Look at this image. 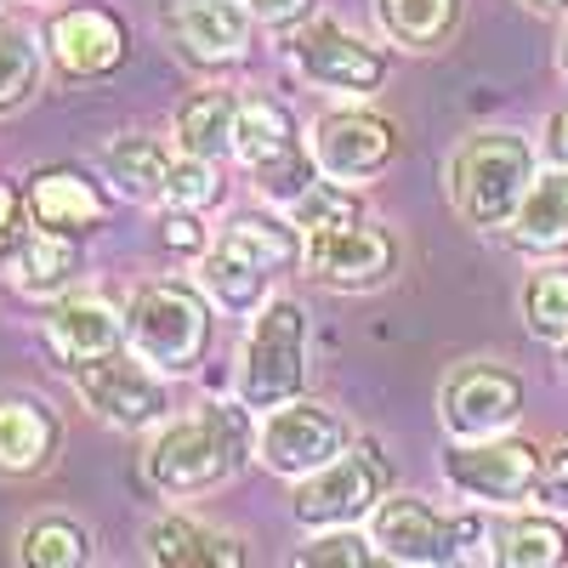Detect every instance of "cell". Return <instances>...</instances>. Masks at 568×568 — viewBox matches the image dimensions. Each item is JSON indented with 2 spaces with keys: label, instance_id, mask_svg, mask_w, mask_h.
I'll return each mask as SVG.
<instances>
[{
  "label": "cell",
  "instance_id": "83f0119b",
  "mask_svg": "<svg viewBox=\"0 0 568 568\" xmlns=\"http://www.w3.org/2000/svg\"><path fill=\"white\" fill-rule=\"evenodd\" d=\"M40 58L45 45L34 40V29L23 18H0V114L23 109L40 91Z\"/></svg>",
  "mask_w": 568,
  "mask_h": 568
},
{
  "label": "cell",
  "instance_id": "8d00e7d4",
  "mask_svg": "<svg viewBox=\"0 0 568 568\" xmlns=\"http://www.w3.org/2000/svg\"><path fill=\"white\" fill-rule=\"evenodd\" d=\"M535 500H540L546 511H568V444L546 449V460H540V484H535Z\"/></svg>",
  "mask_w": 568,
  "mask_h": 568
},
{
  "label": "cell",
  "instance_id": "cb8c5ba5",
  "mask_svg": "<svg viewBox=\"0 0 568 568\" xmlns=\"http://www.w3.org/2000/svg\"><path fill=\"white\" fill-rule=\"evenodd\" d=\"M171 165H176V154L165 149L160 136H142V131L114 136L109 149H103V171H109V182L120 187L125 200H142V205H160V200H165V176H171Z\"/></svg>",
  "mask_w": 568,
  "mask_h": 568
},
{
  "label": "cell",
  "instance_id": "44dd1931",
  "mask_svg": "<svg viewBox=\"0 0 568 568\" xmlns=\"http://www.w3.org/2000/svg\"><path fill=\"white\" fill-rule=\"evenodd\" d=\"M58 438H63V426L40 398L29 393L0 398V471H23L29 478V471H40L58 455Z\"/></svg>",
  "mask_w": 568,
  "mask_h": 568
},
{
  "label": "cell",
  "instance_id": "9c48e42d",
  "mask_svg": "<svg viewBox=\"0 0 568 568\" xmlns=\"http://www.w3.org/2000/svg\"><path fill=\"white\" fill-rule=\"evenodd\" d=\"M74 393L85 398L91 415H103L120 433H142V426H160L171 415V393L154 375L149 358H125V353H103L91 364H74L69 369Z\"/></svg>",
  "mask_w": 568,
  "mask_h": 568
},
{
  "label": "cell",
  "instance_id": "7a4b0ae2",
  "mask_svg": "<svg viewBox=\"0 0 568 568\" xmlns=\"http://www.w3.org/2000/svg\"><path fill=\"white\" fill-rule=\"evenodd\" d=\"M535 176V142L524 131H471L449 160V200L471 227H511Z\"/></svg>",
  "mask_w": 568,
  "mask_h": 568
},
{
  "label": "cell",
  "instance_id": "3957f363",
  "mask_svg": "<svg viewBox=\"0 0 568 568\" xmlns=\"http://www.w3.org/2000/svg\"><path fill=\"white\" fill-rule=\"evenodd\" d=\"M125 329H131V353L149 358L160 375H187L205 347H211V302L194 284H142L125 307Z\"/></svg>",
  "mask_w": 568,
  "mask_h": 568
},
{
  "label": "cell",
  "instance_id": "d6986e66",
  "mask_svg": "<svg viewBox=\"0 0 568 568\" xmlns=\"http://www.w3.org/2000/svg\"><path fill=\"white\" fill-rule=\"evenodd\" d=\"M142 551H149V562H165V568H205V562L240 568V562H251V551L233 540V535L205 529L200 517H187V511L154 517V524L142 529Z\"/></svg>",
  "mask_w": 568,
  "mask_h": 568
},
{
  "label": "cell",
  "instance_id": "5b68a950",
  "mask_svg": "<svg viewBox=\"0 0 568 568\" xmlns=\"http://www.w3.org/2000/svg\"><path fill=\"white\" fill-rule=\"evenodd\" d=\"M233 154L240 165L256 176V187L291 211L307 187L318 182V160H313V142H302L296 114L273 103V98H245L240 103V125H233Z\"/></svg>",
  "mask_w": 568,
  "mask_h": 568
},
{
  "label": "cell",
  "instance_id": "e0dca14e",
  "mask_svg": "<svg viewBox=\"0 0 568 568\" xmlns=\"http://www.w3.org/2000/svg\"><path fill=\"white\" fill-rule=\"evenodd\" d=\"M109 187L91 182L85 171L74 165H40L29 176V211H34V227L45 233H69V240H85L109 222Z\"/></svg>",
  "mask_w": 568,
  "mask_h": 568
},
{
  "label": "cell",
  "instance_id": "4dcf8cb0",
  "mask_svg": "<svg viewBox=\"0 0 568 568\" xmlns=\"http://www.w3.org/2000/svg\"><path fill=\"white\" fill-rule=\"evenodd\" d=\"M524 324L540 342H568V267H540L524 284Z\"/></svg>",
  "mask_w": 568,
  "mask_h": 568
},
{
  "label": "cell",
  "instance_id": "9a60e30c",
  "mask_svg": "<svg viewBox=\"0 0 568 568\" xmlns=\"http://www.w3.org/2000/svg\"><path fill=\"white\" fill-rule=\"evenodd\" d=\"M307 240V267L313 278L324 284H342V291H369V284H387L393 267H398V245L387 227L375 222H347V227H318V233H302Z\"/></svg>",
  "mask_w": 568,
  "mask_h": 568
},
{
  "label": "cell",
  "instance_id": "2e32d148",
  "mask_svg": "<svg viewBox=\"0 0 568 568\" xmlns=\"http://www.w3.org/2000/svg\"><path fill=\"white\" fill-rule=\"evenodd\" d=\"M160 23L176 52L200 69L240 63L251 45V12L240 0H160Z\"/></svg>",
  "mask_w": 568,
  "mask_h": 568
},
{
  "label": "cell",
  "instance_id": "ac0fdd59",
  "mask_svg": "<svg viewBox=\"0 0 568 568\" xmlns=\"http://www.w3.org/2000/svg\"><path fill=\"white\" fill-rule=\"evenodd\" d=\"M131 342L125 329V313L103 296H58L52 313H45V347L58 353L63 369L74 364H91L103 353H120Z\"/></svg>",
  "mask_w": 568,
  "mask_h": 568
},
{
  "label": "cell",
  "instance_id": "ffe728a7",
  "mask_svg": "<svg viewBox=\"0 0 568 568\" xmlns=\"http://www.w3.org/2000/svg\"><path fill=\"white\" fill-rule=\"evenodd\" d=\"M80 240H69V233H45L34 227L29 240L7 256V278L18 296H40V302H58L69 296V284L80 278Z\"/></svg>",
  "mask_w": 568,
  "mask_h": 568
},
{
  "label": "cell",
  "instance_id": "7402d4cb",
  "mask_svg": "<svg viewBox=\"0 0 568 568\" xmlns=\"http://www.w3.org/2000/svg\"><path fill=\"white\" fill-rule=\"evenodd\" d=\"M511 245L529 256L568 251V165H551L546 176H535V187L511 216Z\"/></svg>",
  "mask_w": 568,
  "mask_h": 568
},
{
  "label": "cell",
  "instance_id": "74e56055",
  "mask_svg": "<svg viewBox=\"0 0 568 568\" xmlns=\"http://www.w3.org/2000/svg\"><path fill=\"white\" fill-rule=\"evenodd\" d=\"M240 7L262 23H291V18H307L313 0H240Z\"/></svg>",
  "mask_w": 568,
  "mask_h": 568
},
{
  "label": "cell",
  "instance_id": "7c38bea8",
  "mask_svg": "<svg viewBox=\"0 0 568 568\" xmlns=\"http://www.w3.org/2000/svg\"><path fill=\"white\" fill-rule=\"evenodd\" d=\"M369 540L387 562H404V568L460 562V511H438L420 495H387L369 511Z\"/></svg>",
  "mask_w": 568,
  "mask_h": 568
},
{
  "label": "cell",
  "instance_id": "4fadbf2b",
  "mask_svg": "<svg viewBox=\"0 0 568 568\" xmlns=\"http://www.w3.org/2000/svg\"><path fill=\"white\" fill-rule=\"evenodd\" d=\"M444 433L455 444L471 438H495L524 415V375H511L506 364H460L444 382Z\"/></svg>",
  "mask_w": 568,
  "mask_h": 568
},
{
  "label": "cell",
  "instance_id": "ab89813d",
  "mask_svg": "<svg viewBox=\"0 0 568 568\" xmlns=\"http://www.w3.org/2000/svg\"><path fill=\"white\" fill-rule=\"evenodd\" d=\"M524 7H535V12H568V0H524Z\"/></svg>",
  "mask_w": 568,
  "mask_h": 568
},
{
  "label": "cell",
  "instance_id": "d4e9b609",
  "mask_svg": "<svg viewBox=\"0 0 568 568\" xmlns=\"http://www.w3.org/2000/svg\"><path fill=\"white\" fill-rule=\"evenodd\" d=\"M233 125H240V103L227 98V91L205 85L194 98H182L176 114H171V136L182 154H200V160H216L233 149Z\"/></svg>",
  "mask_w": 568,
  "mask_h": 568
},
{
  "label": "cell",
  "instance_id": "60d3db41",
  "mask_svg": "<svg viewBox=\"0 0 568 568\" xmlns=\"http://www.w3.org/2000/svg\"><path fill=\"white\" fill-rule=\"evenodd\" d=\"M557 69H562V80H568V34H562V52H557Z\"/></svg>",
  "mask_w": 568,
  "mask_h": 568
},
{
  "label": "cell",
  "instance_id": "f1b7e54d",
  "mask_svg": "<svg viewBox=\"0 0 568 568\" xmlns=\"http://www.w3.org/2000/svg\"><path fill=\"white\" fill-rule=\"evenodd\" d=\"M267 278H273V273L251 267L245 256H233V251H222V245H211V251L200 256V291H205L216 307H227V313H251V307L262 302V291H267Z\"/></svg>",
  "mask_w": 568,
  "mask_h": 568
},
{
  "label": "cell",
  "instance_id": "e575fe53",
  "mask_svg": "<svg viewBox=\"0 0 568 568\" xmlns=\"http://www.w3.org/2000/svg\"><path fill=\"white\" fill-rule=\"evenodd\" d=\"M34 233V211H29V187H18L12 176H0V262H7L23 240Z\"/></svg>",
  "mask_w": 568,
  "mask_h": 568
},
{
  "label": "cell",
  "instance_id": "1f68e13d",
  "mask_svg": "<svg viewBox=\"0 0 568 568\" xmlns=\"http://www.w3.org/2000/svg\"><path fill=\"white\" fill-rule=\"evenodd\" d=\"M216 200H222L216 160L176 154V165H171V176H165V200H160V205H176V211H211Z\"/></svg>",
  "mask_w": 568,
  "mask_h": 568
},
{
  "label": "cell",
  "instance_id": "277c9868",
  "mask_svg": "<svg viewBox=\"0 0 568 568\" xmlns=\"http://www.w3.org/2000/svg\"><path fill=\"white\" fill-rule=\"evenodd\" d=\"M302 382H307V307L291 296H273L245 329L233 387H240L245 409H273L284 398H302Z\"/></svg>",
  "mask_w": 568,
  "mask_h": 568
},
{
  "label": "cell",
  "instance_id": "484cf974",
  "mask_svg": "<svg viewBox=\"0 0 568 568\" xmlns=\"http://www.w3.org/2000/svg\"><path fill=\"white\" fill-rule=\"evenodd\" d=\"M562 557H568V529L557 517L524 511V517H500L495 524L489 562H500V568H557Z\"/></svg>",
  "mask_w": 568,
  "mask_h": 568
},
{
  "label": "cell",
  "instance_id": "603a6c76",
  "mask_svg": "<svg viewBox=\"0 0 568 568\" xmlns=\"http://www.w3.org/2000/svg\"><path fill=\"white\" fill-rule=\"evenodd\" d=\"M216 245L233 251V256H245V262L262 267V273H284L291 262L307 256L302 227H296V222H278V216H267V211H240V216L216 233Z\"/></svg>",
  "mask_w": 568,
  "mask_h": 568
},
{
  "label": "cell",
  "instance_id": "b9f144b4",
  "mask_svg": "<svg viewBox=\"0 0 568 568\" xmlns=\"http://www.w3.org/2000/svg\"><path fill=\"white\" fill-rule=\"evenodd\" d=\"M562 375H568V342H562Z\"/></svg>",
  "mask_w": 568,
  "mask_h": 568
},
{
  "label": "cell",
  "instance_id": "f35d334b",
  "mask_svg": "<svg viewBox=\"0 0 568 568\" xmlns=\"http://www.w3.org/2000/svg\"><path fill=\"white\" fill-rule=\"evenodd\" d=\"M540 149H546L551 165H568V109H557V114L546 120V142H540Z\"/></svg>",
  "mask_w": 568,
  "mask_h": 568
},
{
  "label": "cell",
  "instance_id": "d590c367",
  "mask_svg": "<svg viewBox=\"0 0 568 568\" xmlns=\"http://www.w3.org/2000/svg\"><path fill=\"white\" fill-rule=\"evenodd\" d=\"M205 211H176V205H165V216H160V245L165 251H176V256H205L211 245H205V222H200Z\"/></svg>",
  "mask_w": 568,
  "mask_h": 568
},
{
  "label": "cell",
  "instance_id": "6da1fadb",
  "mask_svg": "<svg viewBox=\"0 0 568 568\" xmlns=\"http://www.w3.org/2000/svg\"><path fill=\"white\" fill-rule=\"evenodd\" d=\"M245 449H251V415L233 404H205L200 415L160 426V438L142 455V471H149V484L160 495L194 500V495L227 484L240 471Z\"/></svg>",
  "mask_w": 568,
  "mask_h": 568
},
{
  "label": "cell",
  "instance_id": "4316f807",
  "mask_svg": "<svg viewBox=\"0 0 568 568\" xmlns=\"http://www.w3.org/2000/svg\"><path fill=\"white\" fill-rule=\"evenodd\" d=\"M375 23L404 52H433L460 23V0H375Z\"/></svg>",
  "mask_w": 568,
  "mask_h": 568
},
{
  "label": "cell",
  "instance_id": "8992f818",
  "mask_svg": "<svg viewBox=\"0 0 568 568\" xmlns=\"http://www.w3.org/2000/svg\"><path fill=\"white\" fill-rule=\"evenodd\" d=\"M540 460L546 449H535L529 438H506V433L471 438L444 455V484L478 506H517V500H535Z\"/></svg>",
  "mask_w": 568,
  "mask_h": 568
},
{
  "label": "cell",
  "instance_id": "30bf717a",
  "mask_svg": "<svg viewBox=\"0 0 568 568\" xmlns=\"http://www.w3.org/2000/svg\"><path fill=\"white\" fill-rule=\"evenodd\" d=\"M347 449V420L324 404H307V398H284L273 409H262V426H256V455L267 471L278 478H307L324 460H336Z\"/></svg>",
  "mask_w": 568,
  "mask_h": 568
},
{
  "label": "cell",
  "instance_id": "f546056e",
  "mask_svg": "<svg viewBox=\"0 0 568 568\" xmlns=\"http://www.w3.org/2000/svg\"><path fill=\"white\" fill-rule=\"evenodd\" d=\"M91 557V535L74 517H34L23 529V562L34 568H80Z\"/></svg>",
  "mask_w": 568,
  "mask_h": 568
},
{
  "label": "cell",
  "instance_id": "52a82bcc",
  "mask_svg": "<svg viewBox=\"0 0 568 568\" xmlns=\"http://www.w3.org/2000/svg\"><path fill=\"white\" fill-rule=\"evenodd\" d=\"M387 489V460L375 455L369 444L364 449H342L336 460H324L318 471H307V478H296V524L307 529H342V524H358V517L375 511V500H382Z\"/></svg>",
  "mask_w": 568,
  "mask_h": 568
},
{
  "label": "cell",
  "instance_id": "d6a6232c",
  "mask_svg": "<svg viewBox=\"0 0 568 568\" xmlns=\"http://www.w3.org/2000/svg\"><path fill=\"white\" fill-rule=\"evenodd\" d=\"M364 211H358V200L347 194V182H313L307 194L291 205V222L302 227V233H318V227H347V222H358Z\"/></svg>",
  "mask_w": 568,
  "mask_h": 568
},
{
  "label": "cell",
  "instance_id": "836d02e7",
  "mask_svg": "<svg viewBox=\"0 0 568 568\" xmlns=\"http://www.w3.org/2000/svg\"><path fill=\"white\" fill-rule=\"evenodd\" d=\"M375 557V540L369 535H353V524H342V529H324L318 540H307L302 551H296V562H307V568H369Z\"/></svg>",
  "mask_w": 568,
  "mask_h": 568
},
{
  "label": "cell",
  "instance_id": "8fae6325",
  "mask_svg": "<svg viewBox=\"0 0 568 568\" xmlns=\"http://www.w3.org/2000/svg\"><path fill=\"white\" fill-rule=\"evenodd\" d=\"M313 160H318V176L329 182H375L393 160H398V125L375 109H329L313 120Z\"/></svg>",
  "mask_w": 568,
  "mask_h": 568
},
{
  "label": "cell",
  "instance_id": "ba28073f",
  "mask_svg": "<svg viewBox=\"0 0 568 568\" xmlns=\"http://www.w3.org/2000/svg\"><path fill=\"white\" fill-rule=\"evenodd\" d=\"M284 63H291L307 85L342 91V98H369V91L387 80V58L375 52L369 40H358L342 23H324V18L284 34Z\"/></svg>",
  "mask_w": 568,
  "mask_h": 568
},
{
  "label": "cell",
  "instance_id": "5bb4252c",
  "mask_svg": "<svg viewBox=\"0 0 568 568\" xmlns=\"http://www.w3.org/2000/svg\"><path fill=\"white\" fill-rule=\"evenodd\" d=\"M45 52H52L63 80H103L131 58V29L125 18L103 7H63L45 18Z\"/></svg>",
  "mask_w": 568,
  "mask_h": 568
}]
</instances>
